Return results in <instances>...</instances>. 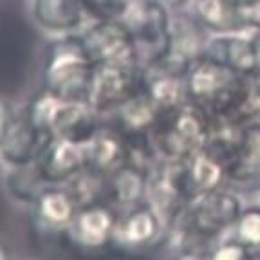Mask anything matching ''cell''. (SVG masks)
Here are the masks:
<instances>
[{
  "instance_id": "obj_35",
  "label": "cell",
  "mask_w": 260,
  "mask_h": 260,
  "mask_svg": "<svg viewBox=\"0 0 260 260\" xmlns=\"http://www.w3.org/2000/svg\"><path fill=\"white\" fill-rule=\"evenodd\" d=\"M25 260H42V258H25Z\"/></svg>"
},
{
  "instance_id": "obj_15",
  "label": "cell",
  "mask_w": 260,
  "mask_h": 260,
  "mask_svg": "<svg viewBox=\"0 0 260 260\" xmlns=\"http://www.w3.org/2000/svg\"><path fill=\"white\" fill-rule=\"evenodd\" d=\"M49 139L51 138L40 132L29 119L24 107H18L15 121L0 146V167L11 168L37 162L42 148Z\"/></svg>"
},
{
  "instance_id": "obj_32",
  "label": "cell",
  "mask_w": 260,
  "mask_h": 260,
  "mask_svg": "<svg viewBox=\"0 0 260 260\" xmlns=\"http://www.w3.org/2000/svg\"><path fill=\"white\" fill-rule=\"evenodd\" d=\"M0 260H13V255L9 251V246L6 244V240L0 237Z\"/></svg>"
},
{
  "instance_id": "obj_8",
  "label": "cell",
  "mask_w": 260,
  "mask_h": 260,
  "mask_svg": "<svg viewBox=\"0 0 260 260\" xmlns=\"http://www.w3.org/2000/svg\"><path fill=\"white\" fill-rule=\"evenodd\" d=\"M78 38L94 65H139L134 38L123 20H90Z\"/></svg>"
},
{
  "instance_id": "obj_13",
  "label": "cell",
  "mask_w": 260,
  "mask_h": 260,
  "mask_svg": "<svg viewBox=\"0 0 260 260\" xmlns=\"http://www.w3.org/2000/svg\"><path fill=\"white\" fill-rule=\"evenodd\" d=\"M78 208L80 206L65 184L47 183L29 206V215L40 235L65 237Z\"/></svg>"
},
{
  "instance_id": "obj_26",
  "label": "cell",
  "mask_w": 260,
  "mask_h": 260,
  "mask_svg": "<svg viewBox=\"0 0 260 260\" xmlns=\"http://www.w3.org/2000/svg\"><path fill=\"white\" fill-rule=\"evenodd\" d=\"M90 20H123L134 0H83Z\"/></svg>"
},
{
  "instance_id": "obj_17",
  "label": "cell",
  "mask_w": 260,
  "mask_h": 260,
  "mask_svg": "<svg viewBox=\"0 0 260 260\" xmlns=\"http://www.w3.org/2000/svg\"><path fill=\"white\" fill-rule=\"evenodd\" d=\"M83 146H85L87 167L105 175H112L114 172L128 165V139L116 126L107 121L102 123V126L96 130V134Z\"/></svg>"
},
{
  "instance_id": "obj_25",
  "label": "cell",
  "mask_w": 260,
  "mask_h": 260,
  "mask_svg": "<svg viewBox=\"0 0 260 260\" xmlns=\"http://www.w3.org/2000/svg\"><path fill=\"white\" fill-rule=\"evenodd\" d=\"M232 237L251 255H260V203H246L232 230Z\"/></svg>"
},
{
  "instance_id": "obj_31",
  "label": "cell",
  "mask_w": 260,
  "mask_h": 260,
  "mask_svg": "<svg viewBox=\"0 0 260 260\" xmlns=\"http://www.w3.org/2000/svg\"><path fill=\"white\" fill-rule=\"evenodd\" d=\"M172 260H206V255H201V253H190V251H181L174 253V258Z\"/></svg>"
},
{
  "instance_id": "obj_30",
  "label": "cell",
  "mask_w": 260,
  "mask_h": 260,
  "mask_svg": "<svg viewBox=\"0 0 260 260\" xmlns=\"http://www.w3.org/2000/svg\"><path fill=\"white\" fill-rule=\"evenodd\" d=\"M249 83H251V98L258 110V118H260V67L255 73L249 76Z\"/></svg>"
},
{
  "instance_id": "obj_4",
  "label": "cell",
  "mask_w": 260,
  "mask_h": 260,
  "mask_svg": "<svg viewBox=\"0 0 260 260\" xmlns=\"http://www.w3.org/2000/svg\"><path fill=\"white\" fill-rule=\"evenodd\" d=\"M29 119L49 138H60L87 145L102 126L100 118L87 102H71L40 89L24 105Z\"/></svg>"
},
{
  "instance_id": "obj_2",
  "label": "cell",
  "mask_w": 260,
  "mask_h": 260,
  "mask_svg": "<svg viewBox=\"0 0 260 260\" xmlns=\"http://www.w3.org/2000/svg\"><path fill=\"white\" fill-rule=\"evenodd\" d=\"M244 206L246 201L228 188L193 195L168 232L165 244L174 253L206 255L219 240L232 235Z\"/></svg>"
},
{
  "instance_id": "obj_27",
  "label": "cell",
  "mask_w": 260,
  "mask_h": 260,
  "mask_svg": "<svg viewBox=\"0 0 260 260\" xmlns=\"http://www.w3.org/2000/svg\"><path fill=\"white\" fill-rule=\"evenodd\" d=\"M239 143L244 157L260 165V119H253L240 126Z\"/></svg>"
},
{
  "instance_id": "obj_7",
  "label": "cell",
  "mask_w": 260,
  "mask_h": 260,
  "mask_svg": "<svg viewBox=\"0 0 260 260\" xmlns=\"http://www.w3.org/2000/svg\"><path fill=\"white\" fill-rule=\"evenodd\" d=\"M191 197L193 190L188 181L184 162L161 161L148 174L146 204L157 213L168 232L177 222Z\"/></svg>"
},
{
  "instance_id": "obj_1",
  "label": "cell",
  "mask_w": 260,
  "mask_h": 260,
  "mask_svg": "<svg viewBox=\"0 0 260 260\" xmlns=\"http://www.w3.org/2000/svg\"><path fill=\"white\" fill-rule=\"evenodd\" d=\"M186 94L215 126L240 128L258 118L248 76L228 69L201 54L186 73Z\"/></svg>"
},
{
  "instance_id": "obj_20",
  "label": "cell",
  "mask_w": 260,
  "mask_h": 260,
  "mask_svg": "<svg viewBox=\"0 0 260 260\" xmlns=\"http://www.w3.org/2000/svg\"><path fill=\"white\" fill-rule=\"evenodd\" d=\"M183 8H186L184 13L208 35L248 31L233 0H188Z\"/></svg>"
},
{
  "instance_id": "obj_24",
  "label": "cell",
  "mask_w": 260,
  "mask_h": 260,
  "mask_svg": "<svg viewBox=\"0 0 260 260\" xmlns=\"http://www.w3.org/2000/svg\"><path fill=\"white\" fill-rule=\"evenodd\" d=\"M65 186L80 208L102 203L109 204V175L90 167H85L78 172Z\"/></svg>"
},
{
  "instance_id": "obj_11",
  "label": "cell",
  "mask_w": 260,
  "mask_h": 260,
  "mask_svg": "<svg viewBox=\"0 0 260 260\" xmlns=\"http://www.w3.org/2000/svg\"><path fill=\"white\" fill-rule=\"evenodd\" d=\"M118 211L110 204H90L78 208L76 217L69 226L65 239L74 249L81 253H102L112 248L114 228Z\"/></svg>"
},
{
  "instance_id": "obj_5",
  "label": "cell",
  "mask_w": 260,
  "mask_h": 260,
  "mask_svg": "<svg viewBox=\"0 0 260 260\" xmlns=\"http://www.w3.org/2000/svg\"><path fill=\"white\" fill-rule=\"evenodd\" d=\"M213 128L215 123L210 116L188 102L172 112L161 114L152 141L162 161L184 162L208 145Z\"/></svg>"
},
{
  "instance_id": "obj_33",
  "label": "cell",
  "mask_w": 260,
  "mask_h": 260,
  "mask_svg": "<svg viewBox=\"0 0 260 260\" xmlns=\"http://www.w3.org/2000/svg\"><path fill=\"white\" fill-rule=\"evenodd\" d=\"M162 2H167L170 8H174V9H177V8H183L184 4H186L188 0H162Z\"/></svg>"
},
{
  "instance_id": "obj_34",
  "label": "cell",
  "mask_w": 260,
  "mask_h": 260,
  "mask_svg": "<svg viewBox=\"0 0 260 260\" xmlns=\"http://www.w3.org/2000/svg\"><path fill=\"white\" fill-rule=\"evenodd\" d=\"M249 260H260V255H251L249 256Z\"/></svg>"
},
{
  "instance_id": "obj_16",
  "label": "cell",
  "mask_w": 260,
  "mask_h": 260,
  "mask_svg": "<svg viewBox=\"0 0 260 260\" xmlns=\"http://www.w3.org/2000/svg\"><path fill=\"white\" fill-rule=\"evenodd\" d=\"M45 183L67 184L80 170L87 167L85 146L67 139L51 138L37 159Z\"/></svg>"
},
{
  "instance_id": "obj_9",
  "label": "cell",
  "mask_w": 260,
  "mask_h": 260,
  "mask_svg": "<svg viewBox=\"0 0 260 260\" xmlns=\"http://www.w3.org/2000/svg\"><path fill=\"white\" fill-rule=\"evenodd\" d=\"M168 230L148 204L119 211L112 237V251L141 255L167 242Z\"/></svg>"
},
{
  "instance_id": "obj_23",
  "label": "cell",
  "mask_w": 260,
  "mask_h": 260,
  "mask_svg": "<svg viewBox=\"0 0 260 260\" xmlns=\"http://www.w3.org/2000/svg\"><path fill=\"white\" fill-rule=\"evenodd\" d=\"M45 184L47 183L37 162L24 165V167L2 168V188L8 199L15 204L29 208Z\"/></svg>"
},
{
  "instance_id": "obj_18",
  "label": "cell",
  "mask_w": 260,
  "mask_h": 260,
  "mask_svg": "<svg viewBox=\"0 0 260 260\" xmlns=\"http://www.w3.org/2000/svg\"><path fill=\"white\" fill-rule=\"evenodd\" d=\"M159 118H161V110L155 107V103L141 87L134 96L128 98L103 121L116 126L126 138H143V136H152Z\"/></svg>"
},
{
  "instance_id": "obj_6",
  "label": "cell",
  "mask_w": 260,
  "mask_h": 260,
  "mask_svg": "<svg viewBox=\"0 0 260 260\" xmlns=\"http://www.w3.org/2000/svg\"><path fill=\"white\" fill-rule=\"evenodd\" d=\"M123 22L134 38L139 67L159 63L170 47L174 8L162 0H134Z\"/></svg>"
},
{
  "instance_id": "obj_22",
  "label": "cell",
  "mask_w": 260,
  "mask_h": 260,
  "mask_svg": "<svg viewBox=\"0 0 260 260\" xmlns=\"http://www.w3.org/2000/svg\"><path fill=\"white\" fill-rule=\"evenodd\" d=\"M184 168H186V175L193 195L226 188V167L206 146L201 152L191 155L188 161H184Z\"/></svg>"
},
{
  "instance_id": "obj_12",
  "label": "cell",
  "mask_w": 260,
  "mask_h": 260,
  "mask_svg": "<svg viewBox=\"0 0 260 260\" xmlns=\"http://www.w3.org/2000/svg\"><path fill=\"white\" fill-rule=\"evenodd\" d=\"M31 24L49 38L80 35L90 22L83 0H25Z\"/></svg>"
},
{
  "instance_id": "obj_28",
  "label": "cell",
  "mask_w": 260,
  "mask_h": 260,
  "mask_svg": "<svg viewBox=\"0 0 260 260\" xmlns=\"http://www.w3.org/2000/svg\"><path fill=\"white\" fill-rule=\"evenodd\" d=\"M249 256H251V253L240 242H237L232 235L219 240L206 253V260H249Z\"/></svg>"
},
{
  "instance_id": "obj_29",
  "label": "cell",
  "mask_w": 260,
  "mask_h": 260,
  "mask_svg": "<svg viewBox=\"0 0 260 260\" xmlns=\"http://www.w3.org/2000/svg\"><path fill=\"white\" fill-rule=\"evenodd\" d=\"M16 112H18V107L15 105V102L0 94V146H2L13 121H15Z\"/></svg>"
},
{
  "instance_id": "obj_19",
  "label": "cell",
  "mask_w": 260,
  "mask_h": 260,
  "mask_svg": "<svg viewBox=\"0 0 260 260\" xmlns=\"http://www.w3.org/2000/svg\"><path fill=\"white\" fill-rule=\"evenodd\" d=\"M143 71L141 87L152 102L155 103L161 114L183 107L188 103L186 94V74L168 71L159 65H152Z\"/></svg>"
},
{
  "instance_id": "obj_10",
  "label": "cell",
  "mask_w": 260,
  "mask_h": 260,
  "mask_svg": "<svg viewBox=\"0 0 260 260\" xmlns=\"http://www.w3.org/2000/svg\"><path fill=\"white\" fill-rule=\"evenodd\" d=\"M141 78L139 65H96L87 103L100 118L107 119L141 89Z\"/></svg>"
},
{
  "instance_id": "obj_3",
  "label": "cell",
  "mask_w": 260,
  "mask_h": 260,
  "mask_svg": "<svg viewBox=\"0 0 260 260\" xmlns=\"http://www.w3.org/2000/svg\"><path fill=\"white\" fill-rule=\"evenodd\" d=\"M94 69L78 35L51 38L42 67V89L71 102H87Z\"/></svg>"
},
{
  "instance_id": "obj_21",
  "label": "cell",
  "mask_w": 260,
  "mask_h": 260,
  "mask_svg": "<svg viewBox=\"0 0 260 260\" xmlns=\"http://www.w3.org/2000/svg\"><path fill=\"white\" fill-rule=\"evenodd\" d=\"M146 188L148 172L128 162L109 175V204L118 213L141 206L146 203Z\"/></svg>"
},
{
  "instance_id": "obj_14",
  "label": "cell",
  "mask_w": 260,
  "mask_h": 260,
  "mask_svg": "<svg viewBox=\"0 0 260 260\" xmlns=\"http://www.w3.org/2000/svg\"><path fill=\"white\" fill-rule=\"evenodd\" d=\"M203 56L248 78L260 67L251 31L210 32L204 38Z\"/></svg>"
}]
</instances>
